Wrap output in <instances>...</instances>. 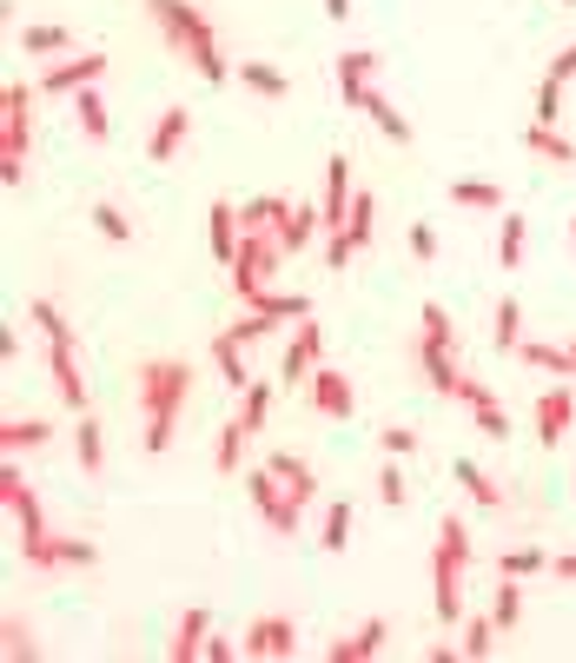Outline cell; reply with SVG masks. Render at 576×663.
<instances>
[{
    "mask_svg": "<svg viewBox=\"0 0 576 663\" xmlns=\"http://www.w3.org/2000/svg\"><path fill=\"white\" fill-rule=\"evenodd\" d=\"M133 398H139V418H146V452L166 458V452H172V432H179V412H186V398H192V365H186V359H139Z\"/></svg>",
    "mask_w": 576,
    "mask_h": 663,
    "instance_id": "cell-1",
    "label": "cell"
},
{
    "mask_svg": "<svg viewBox=\"0 0 576 663\" xmlns=\"http://www.w3.org/2000/svg\"><path fill=\"white\" fill-rule=\"evenodd\" d=\"M139 7L153 13L159 40H166V46H172V53H179V60H186L199 80H212V86H219V80L232 73V66H226V53H219V33H212V20H206L192 0H139Z\"/></svg>",
    "mask_w": 576,
    "mask_h": 663,
    "instance_id": "cell-2",
    "label": "cell"
},
{
    "mask_svg": "<svg viewBox=\"0 0 576 663\" xmlns=\"http://www.w3.org/2000/svg\"><path fill=\"white\" fill-rule=\"evenodd\" d=\"M0 505H7V518L20 525V564L27 571H60V538L46 531V511H40V498H33V485H27V472L7 458L0 465Z\"/></svg>",
    "mask_w": 576,
    "mask_h": 663,
    "instance_id": "cell-3",
    "label": "cell"
},
{
    "mask_svg": "<svg viewBox=\"0 0 576 663\" xmlns=\"http://www.w3.org/2000/svg\"><path fill=\"white\" fill-rule=\"evenodd\" d=\"M451 345H458L451 312H444L438 299H425V312H418V339H411V359H418V372H425V385H431L438 398H458V385H464V372H458Z\"/></svg>",
    "mask_w": 576,
    "mask_h": 663,
    "instance_id": "cell-4",
    "label": "cell"
},
{
    "mask_svg": "<svg viewBox=\"0 0 576 663\" xmlns=\"http://www.w3.org/2000/svg\"><path fill=\"white\" fill-rule=\"evenodd\" d=\"M464 571H471V525H464V518H444V525H438V545H431V598H438V618H444V624L464 618Z\"/></svg>",
    "mask_w": 576,
    "mask_h": 663,
    "instance_id": "cell-5",
    "label": "cell"
},
{
    "mask_svg": "<svg viewBox=\"0 0 576 663\" xmlns=\"http://www.w3.org/2000/svg\"><path fill=\"white\" fill-rule=\"evenodd\" d=\"M33 93L40 86H27V80H13L0 93V179L7 186H20L27 159H33Z\"/></svg>",
    "mask_w": 576,
    "mask_h": 663,
    "instance_id": "cell-6",
    "label": "cell"
},
{
    "mask_svg": "<svg viewBox=\"0 0 576 663\" xmlns=\"http://www.w3.org/2000/svg\"><path fill=\"white\" fill-rule=\"evenodd\" d=\"M279 259H285V239H279L272 226H245V239H239V252H232V266H226V272H232V292L252 305V299L265 292V272H272Z\"/></svg>",
    "mask_w": 576,
    "mask_h": 663,
    "instance_id": "cell-7",
    "label": "cell"
},
{
    "mask_svg": "<svg viewBox=\"0 0 576 663\" xmlns=\"http://www.w3.org/2000/svg\"><path fill=\"white\" fill-rule=\"evenodd\" d=\"M239 657H252V663L299 657V624H292V618H279V611L252 618V624H245V638H239Z\"/></svg>",
    "mask_w": 576,
    "mask_h": 663,
    "instance_id": "cell-8",
    "label": "cell"
},
{
    "mask_svg": "<svg viewBox=\"0 0 576 663\" xmlns=\"http://www.w3.org/2000/svg\"><path fill=\"white\" fill-rule=\"evenodd\" d=\"M245 491H252L259 518H265V525H272L279 538H292V531H299V511H305V505H299V498H292V491H285L279 478H272V465H259V472L245 478Z\"/></svg>",
    "mask_w": 576,
    "mask_h": 663,
    "instance_id": "cell-9",
    "label": "cell"
},
{
    "mask_svg": "<svg viewBox=\"0 0 576 663\" xmlns=\"http://www.w3.org/2000/svg\"><path fill=\"white\" fill-rule=\"evenodd\" d=\"M325 365V332L305 319L299 332H292V345H285V359H279V385H312V372Z\"/></svg>",
    "mask_w": 576,
    "mask_h": 663,
    "instance_id": "cell-10",
    "label": "cell"
},
{
    "mask_svg": "<svg viewBox=\"0 0 576 663\" xmlns=\"http://www.w3.org/2000/svg\"><path fill=\"white\" fill-rule=\"evenodd\" d=\"M345 106H352V113H365V120H371V126H378L391 146H411V120H405V113H398V106H391L378 86H358V93H345Z\"/></svg>",
    "mask_w": 576,
    "mask_h": 663,
    "instance_id": "cell-11",
    "label": "cell"
},
{
    "mask_svg": "<svg viewBox=\"0 0 576 663\" xmlns=\"http://www.w3.org/2000/svg\"><path fill=\"white\" fill-rule=\"evenodd\" d=\"M186 139H192V106H166V113L153 120V133H146V159H153V166H172Z\"/></svg>",
    "mask_w": 576,
    "mask_h": 663,
    "instance_id": "cell-12",
    "label": "cell"
},
{
    "mask_svg": "<svg viewBox=\"0 0 576 663\" xmlns=\"http://www.w3.org/2000/svg\"><path fill=\"white\" fill-rule=\"evenodd\" d=\"M352 159L345 153H332V166H325V199H318V219H325V232H345V219H352Z\"/></svg>",
    "mask_w": 576,
    "mask_h": 663,
    "instance_id": "cell-13",
    "label": "cell"
},
{
    "mask_svg": "<svg viewBox=\"0 0 576 663\" xmlns=\"http://www.w3.org/2000/svg\"><path fill=\"white\" fill-rule=\"evenodd\" d=\"M106 73V53H73V60H46L40 73V93H80Z\"/></svg>",
    "mask_w": 576,
    "mask_h": 663,
    "instance_id": "cell-14",
    "label": "cell"
},
{
    "mask_svg": "<svg viewBox=\"0 0 576 663\" xmlns=\"http://www.w3.org/2000/svg\"><path fill=\"white\" fill-rule=\"evenodd\" d=\"M352 405H358L352 379H345L338 365H318V372H312V412H318V418H338V425H345V418H352Z\"/></svg>",
    "mask_w": 576,
    "mask_h": 663,
    "instance_id": "cell-15",
    "label": "cell"
},
{
    "mask_svg": "<svg viewBox=\"0 0 576 663\" xmlns=\"http://www.w3.org/2000/svg\"><path fill=\"white\" fill-rule=\"evenodd\" d=\"M576 425V398L564 385H551V392H537V438H544V452H557L564 438H570Z\"/></svg>",
    "mask_w": 576,
    "mask_h": 663,
    "instance_id": "cell-16",
    "label": "cell"
},
{
    "mask_svg": "<svg viewBox=\"0 0 576 663\" xmlns=\"http://www.w3.org/2000/svg\"><path fill=\"white\" fill-rule=\"evenodd\" d=\"M385 644H391V624H385V618H365L352 638H332V644H325V663H365V657H378Z\"/></svg>",
    "mask_w": 576,
    "mask_h": 663,
    "instance_id": "cell-17",
    "label": "cell"
},
{
    "mask_svg": "<svg viewBox=\"0 0 576 663\" xmlns=\"http://www.w3.org/2000/svg\"><path fill=\"white\" fill-rule=\"evenodd\" d=\"M206 239H212V259H219V266H232V252H239V239H245V226H239V206H232V199H212V213H206Z\"/></svg>",
    "mask_w": 576,
    "mask_h": 663,
    "instance_id": "cell-18",
    "label": "cell"
},
{
    "mask_svg": "<svg viewBox=\"0 0 576 663\" xmlns=\"http://www.w3.org/2000/svg\"><path fill=\"white\" fill-rule=\"evenodd\" d=\"M46 359H53V392L73 405V412H86V379H80V359H73V339H60V345H46Z\"/></svg>",
    "mask_w": 576,
    "mask_h": 663,
    "instance_id": "cell-19",
    "label": "cell"
},
{
    "mask_svg": "<svg viewBox=\"0 0 576 663\" xmlns=\"http://www.w3.org/2000/svg\"><path fill=\"white\" fill-rule=\"evenodd\" d=\"M206 638H212V611H179V631H172V644H166V657L172 663H192L199 651H206Z\"/></svg>",
    "mask_w": 576,
    "mask_h": 663,
    "instance_id": "cell-20",
    "label": "cell"
},
{
    "mask_svg": "<svg viewBox=\"0 0 576 663\" xmlns=\"http://www.w3.org/2000/svg\"><path fill=\"white\" fill-rule=\"evenodd\" d=\"M265 465H272V478H279V485H285V491H292L299 505H312V491H318V478H312V465H305V452H272Z\"/></svg>",
    "mask_w": 576,
    "mask_h": 663,
    "instance_id": "cell-21",
    "label": "cell"
},
{
    "mask_svg": "<svg viewBox=\"0 0 576 663\" xmlns=\"http://www.w3.org/2000/svg\"><path fill=\"white\" fill-rule=\"evenodd\" d=\"M73 113H80V133H86L93 146H106V139H113V120H106L100 86H80V93H73Z\"/></svg>",
    "mask_w": 576,
    "mask_h": 663,
    "instance_id": "cell-22",
    "label": "cell"
},
{
    "mask_svg": "<svg viewBox=\"0 0 576 663\" xmlns=\"http://www.w3.org/2000/svg\"><path fill=\"white\" fill-rule=\"evenodd\" d=\"M524 239H531L524 213H498V272H517V266H524Z\"/></svg>",
    "mask_w": 576,
    "mask_h": 663,
    "instance_id": "cell-23",
    "label": "cell"
},
{
    "mask_svg": "<svg viewBox=\"0 0 576 663\" xmlns=\"http://www.w3.org/2000/svg\"><path fill=\"white\" fill-rule=\"evenodd\" d=\"M73 452H80V472H86V478L106 472V438H100V425H93L86 412H73Z\"/></svg>",
    "mask_w": 576,
    "mask_h": 663,
    "instance_id": "cell-24",
    "label": "cell"
},
{
    "mask_svg": "<svg viewBox=\"0 0 576 663\" xmlns=\"http://www.w3.org/2000/svg\"><path fill=\"white\" fill-rule=\"evenodd\" d=\"M451 472H458V485L471 491V505H484V511H504V485H498V478H491L484 465H471V458H458Z\"/></svg>",
    "mask_w": 576,
    "mask_h": 663,
    "instance_id": "cell-25",
    "label": "cell"
},
{
    "mask_svg": "<svg viewBox=\"0 0 576 663\" xmlns=\"http://www.w3.org/2000/svg\"><path fill=\"white\" fill-rule=\"evenodd\" d=\"M451 206H464V213H504V186L498 179H458Z\"/></svg>",
    "mask_w": 576,
    "mask_h": 663,
    "instance_id": "cell-26",
    "label": "cell"
},
{
    "mask_svg": "<svg viewBox=\"0 0 576 663\" xmlns=\"http://www.w3.org/2000/svg\"><path fill=\"white\" fill-rule=\"evenodd\" d=\"M53 438V425H40V418H7L0 425V452L7 458H20V452H33V445H46Z\"/></svg>",
    "mask_w": 576,
    "mask_h": 663,
    "instance_id": "cell-27",
    "label": "cell"
},
{
    "mask_svg": "<svg viewBox=\"0 0 576 663\" xmlns=\"http://www.w3.org/2000/svg\"><path fill=\"white\" fill-rule=\"evenodd\" d=\"M245 438H252V432H245L239 418H226V425H219V445H212V465H219V478H232V472L245 465Z\"/></svg>",
    "mask_w": 576,
    "mask_h": 663,
    "instance_id": "cell-28",
    "label": "cell"
},
{
    "mask_svg": "<svg viewBox=\"0 0 576 663\" xmlns=\"http://www.w3.org/2000/svg\"><path fill=\"white\" fill-rule=\"evenodd\" d=\"M524 146H531L537 159H551V166H576V146L564 139V133H557V126H544V120L524 133Z\"/></svg>",
    "mask_w": 576,
    "mask_h": 663,
    "instance_id": "cell-29",
    "label": "cell"
},
{
    "mask_svg": "<svg viewBox=\"0 0 576 663\" xmlns=\"http://www.w3.org/2000/svg\"><path fill=\"white\" fill-rule=\"evenodd\" d=\"M371 66H378V53H371V46L338 53V100H345V93H358V86H371Z\"/></svg>",
    "mask_w": 576,
    "mask_h": 663,
    "instance_id": "cell-30",
    "label": "cell"
},
{
    "mask_svg": "<svg viewBox=\"0 0 576 663\" xmlns=\"http://www.w3.org/2000/svg\"><path fill=\"white\" fill-rule=\"evenodd\" d=\"M239 80H245L259 100H285V93H292V80H285L279 66H265V60H239Z\"/></svg>",
    "mask_w": 576,
    "mask_h": 663,
    "instance_id": "cell-31",
    "label": "cell"
},
{
    "mask_svg": "<svg viewBox=\"0 0 576 663\" xmlns=\"http://www.w3.org/2000/svg\"><path fill=\"white\" fill-rule=\"evenodd\" d=\"M345 239H352L358 252H365V246L378 239V199H371V193H358V199H352V219H345Z\"/></svg>",
    "mask_w": 576,
    "mask_h": 663,
    "instance_id": "cell-32",
    "label": "cell"
},
{
    "mask_svg": "<svg viewBox=\"0 0 576 663\" xmlns=\"http://www.w3.org/2000/svg\"><path fill=\"white\" fill-rule=\"evenodd\" d=\"M491 339H498V352H517V345H524V305H517V299H498Z\"/></svg>",
    "mask_w": 576,
    "mask_h": 663,
    "instance_id": "cell-33",
    "label": "cell"
},
{
    "mask_svg": "<svg viewBox=\"0 0 576 663\" xmlns=\"http://www.w3.org/2000/svg\"><path fill=\"white\" fill-rule=\"evenodd\" d=\"M265 412H272V385H265V379H252V385L239 392V425L259 438V432H265Z\"/></svg>",
    "mask_w": 576,
    "mask_h": 663,
    "instance_id": "cell-34",
    "label": "cell"
},
{
    "mask_svg": "<svg viewBox=\"0 0 576 663\" xmlns=\"http://www.w3.org/2000/svg\"><path fill=\"white\" fill-rule=\"evenodd\" d=\"M0 638H7V644H0V657H7V663H33V657H40V644H33V631H27V618H7V624H0Z\"/></svg>",
    "mask_w": 576,
    "mask_h": 663,
    "instance_id": "cell-35",
    "label": "cell"
},
{
    "mask_svg": "<svg viewBox=\"0 0 576 663\" xmlns=\"http://www.w3.org/2000/svg\"><path fill=\"white\" fill-rule=\"evenodd\" d=\"M318 226H325V219H318V206H292V219H285V232H279V239H285V252H305Z\"/></svg>",
    "mask_w": 576,
    "mask_h": 663,
    "instance_id": "cell-36",
    "label": "cell"
},
{
    "mask_svg": "<svg viewBox=\"0 0 576 663\" xmlns=\"http://www.w3.org/2000/svg\"><path fill=\"white\" fill-rule=\"evenodd\" d=\"M252 312H272V319H305V312H312V299H305V292H259V299H252Z\"/></svg>",
    "mask_w": 576,
    "mask_h": 663,
    "instance_id": "cell-37",
    "label": "cell"
},
{
    "mask_svg": "<svg viewBox=\"0 0 576 663\" xmlns=\"http://www.w3.org/2000/svg\"><path fill=\"white\" fill-rule=\"evenodd\" d=\"M318 545H325V551H345V545H352V498H338V505L325 511V531H318Z\"/></svg>",
    "mask_w": 576,
    "mask_h": 663,
    "instance_id": "cell-38",
    "label": "cell"
},
{
    "mask_svg": "<svg viewBox=\"0 0 576 663\" xmlns=\"http://www.w3.org/2000/svg\"><path fill=\"white\" fill-rule=\"evenodd\" d=\"M498 571H504V578H544V571H551V558H544L537 545H524V551H504V558H498Z\"/></svg>",
    "mask_w": 576,
    "mask_h": 663,
    "instance_id": "cell-39",
    "label": "cell"
},
{
    "mask_svg": "<svg viewBox=\"0 0 576 663\" xmlns=\"http://www.w3.org/2000/svg\"><path fill=\"white\" fill-rule=\"evenodd\" d=\"M517 359H524V365H537V372H576L570 345H517Z\"/></svg>",
    "mask_w": 576,
    "mask_h": 663,
    "instance_id": "cell-40",
    "label": "cell"
},
{
    "mask_svg": "<svg viewBox=\"0 0 576 663\" xmlns=\"http://www.w3.org/2000/svg\"><path fill=\"white\" fill-rule=\"evenodd\" d=\"M60 46H73V27H27L20 33V53H60Z\"/></svg>",
    "mask_w": 576,
    "mask_h": 663,
    "instance_id": "cell-41",
    "label": "cell"
},
{
    "mask_svg": "<svg viewBox=\"0 0 576 663\" xmlns=\"http://www.w3.org/2000/svg\"><path fill=\"white\" fill-rule=\"evenodd\" d=\"M93 564H100L93 538H60V571H93Z\"/></svg>",
    "mask_w": 576,
    "mask_h": 663,
    "instance_id": "cell-42",
    "label": "cell"
},
{
    "mask_svg": "<svg viewBox=\"0 0 576 663\" xmlns=\"http://www.w3.org/2000/svg\"><path fill=\"white\" fill-rule=\"evenodd\" d=\"M491 618H498V631H517V618H524V591H517V578H511V584H498Z\"/></svg>",
    "mask_w": 576,
    "mask_h": 663,
    "instance_id": "cell-43",
    "label": "cell"
},
{
    "mask_svg": "<svg viewBox=\"0 0 576 663\" xmlns=\"http://www.w3.org/2000/svg\"><path fill=\"white\" fill-rule=\"evenodd\" d=\"M93 226H100V232H106V239H119V246H126V239H133V219H126V213H119V206H113V199H100V206H93Z\"/></svg>",
    "mask_w": 576,
    "mask_h": 663,
    "instance_id": "cell-44",
    "label": "cell"
},
{
    "mask_svg": "<svg viewBox=\"0 0 576 663\" xmlns=\"http://www.w3.org/2000/svg\"><path fill=\"white\" fill-rule=\"evenodd\" d=\"M471 418H478V432H484V438H511V412H504L498 398H484V405H471Z\"/></svg>",
    "mask_w": 576,
    "mask_h": 663,
    "instance_id": "cell-45",
    "label": "cell"
},
{
    "mask_svg": "<svg viewBox=\"0 0 576 663\" xmlns=\"http://www.w3.org/2000/svg\"><path fill=\"white\" fill-rule=\"evenodd\" d=\"M458 651H464V657H491V651H498V618H478Z\"/></svg>",
    "mask_w": 576,
    "mask_h": 663,
    "instance_id": "cell-46",
    "label": "cell"
},
{
    "mask_svg": "<svg viewBox=\"0 0 576 663\" xmlns=\"http://www.w3.org/2000/svg\"><path fill=\"white\" fill-rule=\"evenodd\" d=\"M557 113H564V80H551V73H544V80H537V120H544V126H557Z\"/></svg>",
    "mask_w": 576,
    "mask_h": 663,
    "instance_id": "cell-47",
    "label": "cell"
},
{
    "mask_svg": "<svg viewBox=\"0 0 576 663\" xmlns=\"http://www.w3.org/2000/svg\"><path fill=\"white\" fill-rule=\"evenodd\" d=\"M378 445H385V458H411V452H418V432H411V425H385Z\"/></svg>",
    "mask_w": 576,
    "mask_h": 663,
    "instance_id": "cell-48",
    "label": "cell"
},
{
    "mask_svg": "<svg viewBox=\"0 0 576 663\" xmlns=\"http://www.w3.org/2000/svg\"><path fill=\"white\" fill-rule=\"evenodd\" d=\"M378 498H385L391 511H398V505L411 498V485H405V472H398V465H385V472H378Z\"/></svg>",
    "mask_w": 576,
    "mask_h": 663,
    "instance_id": "cell-49",
    "label": "cell"
},
{
    "mask_svg": "<svg viewBox=\"0 0 576 663\" xmlns=\"http://www.w3.org/2000/svg\"><path fill=\"white\" fill-rule=\"evenodd\" d=\"M352 259H358V246H352L345 232H332V239H325V266H332V272H345Z\"/></svg>",
    "mask_w": 576,
    "mask_h": 663,
    "instance_id": "cell-50",
    "label": "cell"
},
{
    "mask_svg": "<svg viewBox=\"0 0 576 663\" xmlns=\"http://www.w3.org/2000/svg\"><path fill=\"white\" fill-rule=\"evenodd\" d=\"M411 259H418V266L438 259V232H431V226H411Z\"/></svg>",
    "mask_w": 576,
    "mask_h": 663,
    "instance_id": "cell-51",
    "label": "cell"
},
{
    "mask_svg": "<svg viewBox=\"0 0 576 663\" xmlns=\"http://www.w3.org/2000/svg\"><path fill=\"white\" fill-rule=\"evenodd\" d=\"M551 80H576V40H570V46H557V60H551Z\"/></svg>",
    "mask_w": 576,
    "mask_h": 663,
    "instance_id": "cell-52",
    "label": "cell"
},
{
    "mask_svg": "<svg viewBox=\"0 0 576 663\" xmlns=\"http://www.w3.org/2000/svg\"><path fill=\"white\" fill-rule=\"evenodd\" d=\"M484 398H491V385H484V379H464V385H458V405H484Z\"/></svg>",
    "mask_w": 576,
    "mask_h": 663,
    "instance_id": "cell-53",
    "label": "cell"
},
{
    "mask_svg": "<svg viewBox=\"0 0 576 663\" xmlns=\"http://www.w3.org/2000/svg\"><path fill=\"white\" fill-rule=\"evenodd\" d=\"M206 663H232V638H206V651H199Z\"/></svg>",
    "mask_w": 576,
    "mask_h": 663,
    "instance_id": "cell-54",
    "label": "cell"
},
{
    "mask_svg": "<svg viewBox=\"0 0 576 663\" xmlns=\"http://www.w3.org/2000/svg\"><path fill=\"white\" fill-rule=\"evenodd\" d=\"M551 578H557V584H576V551H564V558H551Z\"/></svg>",
    "mask_w": 576,
    "mask_h": 663,
    "instance_id": "cell-55",
    "label": "cell"
},
{
    "mask_svg": "<svg viewBox=\"0 0 576 663\" xmlns=\"http://www.w3.org/2000/svg\"><path fill=\"white\" fill-rule=\"evenodd\" d=\"M325 13H332V20H345V13H352V0H325Z\"/></svg>",
    "mask_w": 576,
    "mask_h": 663,
    "instance_id": "cell-56",
    "label": "cell"
},
{
    "mask_svg": "<svg viewBox=\"0 0 576 663\" xmlns=\"http://www.w3.org/2000/svg\"><path fill=\"white\" fill-rule=\"evenodd\" d=\"M557 7H576V0H557Z\"/></svg>",
    "mask_w": 576,
    "mask_h": 663,
    "instance_id": "cell-57",
    "label": "cell"
},
{
    "mask_svg": "<svg viewBox=\"0 0 576 663\" xmlns=\"http://www.w3.org/2000/svg\"><path fill=\"white\" fill-rule=\"evenodd\" d=\"M570 359H576V339H570Z\"/></svg>",
    "mask_w": 576,
    "mask_h": 663,
    "instance_id": "cell-58",
    "label": "cell"
},
{
    "mask_svg": "<svg viewBox=\"0 0 576 663\" xmlns=\"http://www.w3.org/2000/svg\"><path fill=\"white\" fill-rule=\"evenodd\" d=\"M570 239H576V219H570Z\"/></svg>",
    "mask_w": 576,
    "mask_h": 663,
    "instance_id": "cell-59",
    "label": "cell"
}]
</instances>
